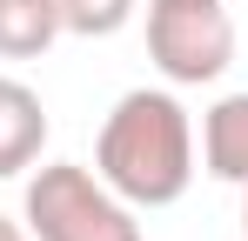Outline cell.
Segmentation results:
<instances>
[{"label": "cell", "mask_w": 248, "mask_h": 241, "mask_svg": "<svg viewBox=\"0 0 248 241\" xmlns=\"http://www.w3.org/2000/svg\"><path fill=\"white\" fill-rule=\"evenodd\" d=\"M94 174L127 208H174L195 181V120L168 87H134L94 134Z\"/></svg>", "instance_id": "6da1fadb"}, {"label": "cell", "mask_w": 248, "mask_h": 241, "mask_svg": "<svg viewBox=\"0 0 248 241\" xmlns=\"http://www.w3.org/2000/svg\"><path fill=\"white\" fill-rule=\"evenodd\" d=\"M27 235L34 241H141V221L94 167L47 161L27 181Z\"/></svg>", "instance_id": "7a4b0ae2"}, {"label": "cell", "mask_w": 248, "mask_h": 241, "mask_svg": "<svg viewBox=\"0 0 248 241\" xmlns=\"http://www.w3.org/2000/svg\"><path fill=\"white\" fill-rule=\"evenodd\" d=\"M148 54L174 87L221 80L235 60V20L221 0H148Z\"/></svg>", "instance_id": "3957f363"}, {"label": "cell", "mask_w": 248, "mask_h": 241, "mask_svg": "<svg viewBox=\"0 0 248 241\" xmlns=\"http://www.w3.org/2000/svg\"><path fill=\"white\" fill-rule=\"evenodd\" d=\"M47 148V107L27 80L0 74V181H14L20 167H34Z\"/></svg>", "instance_id": "277c9868"}, {"label": "cell", "mask_w": 248, "mask_h": 241, "mask_svg": "<svg viewBox=\"0 0 248 241\" xmlns=\"http://www.w3.org/2000/svg\"><path fill=\"white\" fill-rule=\"evenodd\" d=\"M202 167L228 188H248V94H221L202 114Z\"/></svg>", "instance_id": "5b68a950"}, {"label": "cell", "mask_w": 248, "mask_h": 241, "mask_svg": "<svg viewBox=\"0 0 248 241\" xmlns=\"http://www.w3.org/2000/svg\"><path fill=\"white\" fill-rule=\"evenodd\" d=\"M61 34V0H0V60H41Z\"/></svg>", "instance_id": "8992f818"}, {"label": "cell", "mask_w": 248, "mask_h": 241, "mask_svg": "<svg viewBox=\"0 0 248 241\" xmlns=\"http://www.w3.org/2000/svg\"><path fill=\"white\" fill-rule=\"evenodd\" d=\"M134 20V0H61V27L81 40H108Z\"/></svg>", "instance_id": "52a82bcc"}, {"label": "cell", "mask_w": 248, "mask_h": 241, "mask_svg": "<svg viewBox=\"0 0 248 241\" xmlns=\"http://www.w3.org/2000/svg\"><path fill=\"white\" fill-rule=\"evenodd\" d=\"M0 241H27V228H20V221H7V214H0Z\"/></svg>", "instance_id": "ba28073f"}, {"label": "cell", "mask_w": 248, "mask_h": 241, "mask_svg": "<svg viewBox=\"0 0 248 241\" xmlns=\"http://www.w3.org/2000/svg\"><path fill=\"white\" fill-rule=\"evenodd\" d=\"M242 221H248V188H242Z\"/></svg>", "instance_id": "9c48e42d"}]
</instances>
